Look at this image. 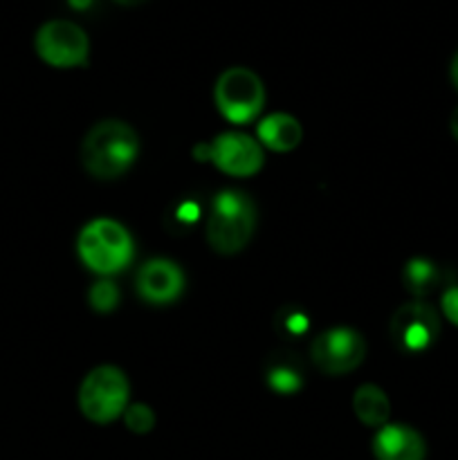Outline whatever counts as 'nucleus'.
Segmentation results:
<instances>
[{
  "label": "nucleus",
  "mask_w": 458,
  "mask_h": 460,
  "mask_svg": "<svg viewBox=\"0 0 458 460\" xmlns=\"http://www.w3.org/2000/svg\"><path fill=\"white\" fill-rule=\"evenodd\" d=\"M139 157V135L121 119H103L81 142V164L92 178H121Z\"/></svg>",
  "instance_id": "f257e3e1"
},
{
  "label": "nucleus",
  "mask_w": 458,
  "mask_h": 460,
  "mask_svg": "<svg viewBox=\"0 0 458 460\" xmlns=\"http://www.w3.org/2000/svg\"><path fill=\"white\" fill-rule=\"evenodd\" d=\"M256 205L245 191H218L207 216V243L223 256L238 254L250 245L256 232Z\"/></svg>",
  "instance_id": "f03ea898"
},
{
  "label": "nucleus",
  "mask_w": 458,
  "mask_h": 460,
  "mask_svg": "<svg viewBox=\"0 0 458 460\" xmlns=\"http://www.w3.org/2000/svg\"><path fill=\"white\" fill-rule=\"evenodd\" d=\"M76 252L85 268L101 277H110L128 268L135 245L124 225L112 218H94L81 229Z\"/></svg>",
  "instance_id": "7ed1b4c3"
},
{
  "label": "nucleus",
  "mask_w": 458,
  "mask_h": 460,
  "mask_svg": "<svg viewBox=\"0 0 458 460\" xmlns=\"http://www.w3.org/2000/svg\"><path fill=\"white\" fill-rule=\"evenodd\" d=\"M130 385L121 368L103 364L92 368L79 386V411L94 425H110L128 409Z\"/></svg>",
  "instance_id": "20e7f679"
},
{
  "label": "nucleus",
  "mask_w": 458,
  "mask_h": 460,
  "mask_svg": "<svg viewBox=\"0 0 458 460\" xmlns=\"http://www.w3.org/2000/svg\"><path fill=\"white\" fill-rule=\"evenodd\" d=\"M214 102L229 124H250L265 106V85L250 67H229L216 81Z\"/></svg>",
  "instance_id": "39448f33"
},
{
  "label": "nucleus",
  "mask_w": 458,
  "mask_h": 460,
  "mask_svg": "<svg viewBox=\"0 0 458 460\" xmlns=\"http://www.w3.org/2000/svg\"><path fill=\"white\" fill-rule=\"evenodd\" d=\"M36 54L52 67H81L88 63L90 57V39L76 22L48 21L40 25L34 39Z\"/></svg>",
  "instance_id": "423d86ee"
},
{
  "label": "nucleus",
  "mask_w": 458,
  "mask_h": 460,
  "mask_svg": "<svg viewBox=\"0 0 458 460\" xmlns=\"http://www.w3.org/2000/svg\"><path fill=\"white\" fill-rule=\"evenodd\" d=\"M314 367L326 376H346L366 358V340L348 326H335L319 332L310 346Z\"/></svg>",
  "instance_id": "0eeeda50"
},
{
  "label": "nucleus",
  "mask_w": 458,
  "mask_h": 460,
  "mask_svg": "<svg viewBox=\"0 0 458 460\" xmlns=\"http://www.w3.org/2000/svg\"><path fill=\"white\" fill-rule=\"evenodd\" d=\"M440 335V317L425 301H411L391 317V340L404 353H422L431 349Z\"/></svg>",
  "instance_id": "6e6552de"
},
{
  "label": "nucleus",
  "mask_w": 458,
  "mask_h": 460,
  "mask_svg": "<svg viewBox=\"0 0 458 460\" xmlns=\"http://www.w3.org/2000/svg\"><path fill=\"white\" fill-rule=\"evenodd\" d=\"M209 160L216 169L232 178H251L265 164L263 146L259 144V139L238 133V130L218 135L209 144Z\"/></svg>",
  "instance_id": "1a4fd4ad"
},
{
  "label": "nucleus",
  "mask_w": 458,
  "mask_h": 460,
  "mask_svg": "<svg viewBox=\"0 0 458 460\" xmlns=\"http://www.w3.org/2000/svg\"><path fill=\"white\" fill-rule=\"evenodd\" d=\"M184 274L178 263L169 259H151L137 274V295L146 304L169 305L184 292Z\"/></svg>",
  "instance_id": "9d476101"
},
{
  "label": "nucleus",
  "mask_w": 458,
  "mask_h": 460,
  "mask_svg": "<svg viewBox=\"0 0 458 460\" xmlns=\"http://www.w3.org/2000/svg\"><path fill=\"white\" fill-rule=\"evenodd\" d=\"M373 456L377 460H425L427 443L413 427L386 422L373 436Z\"/></svg>",
  "instance_id": "9b49d317"
},
{
  "label": "nucleus",
  "mask_w": 458,
  "mask_h": 460,
  "mask_svg": "<svg viewBox=\"0 0 458 460\" xmlns=\"http://www.w3.org/2000/svg\"><path fill=\"white\" fill-rule=\"evenodd\" d=\"M256 135H259L260 146L274 153H290L304 139V128L296 117L287 115V112H272L260 119Z\"/></svg>",
  "instance_id": "f8f14e48"
},
{
  "label": "nucleus",
  "mask_w": 458,
  "mask_h": 460,
  "mask_svg": "<svg viewBox=\"0 0 458 460\" xmlns=\"http://www.w3.org/2000/svg\"><path fill=\"white\" fill-rule=\"evenodd\" d=\"M353 411L362 425L380 429V427H384L389 422L391 400L380 386L362 385L353 395Z\"/></svg>",
  "instance_id": "ddd939ff"
},
{
  "label": "nucleus",
  "mask_w": 458,
  "mask_h": 460,
  "mask_svg": "<svg viewBox=\"0 0 458 460\" xmlns=\"http://www.w3.org/2000/svg\"><path fill=\"white\" fill-rule=\"evenodd\" d=\"M404 288L411 292L413 296L422 299V296H429L431 292L438 290L440 281H443V274H440L438 265L429 259H411L404 265L402 272Z\"/></svg>",
  "instance_id": "4468645a"
},
{
  "label": "nucleus",
  "mask_w": 458,
  "mask_h": 460,
  "mask_svg": "<svg viewBox=\"0 0 458 460\" xmlns=\"http://www.w3.org/2000/svg\"><path fill=\"white\" fill-rule=\"evenodd\" d=\"M265 380L272 391L278 395H292L304 386V373H301L299 364L292 358H281L272 362L265 371Z\"/></svg>",
  "instance_id": "2eb2a0df"
},
{
  "label": "nucleus",
  "mask_w": 458,
  "mask_h": 460,
  "mask_svg": "<svg viewBox=\"0 0 458 460\" xmlns=\"http://www.w3.org/2000/svg\"><path fill=\"white\" fill-rule=\"evenodd\" d=\"M308 326H310L308 314H305L301 308H296V305H287V308H283L281 313H278L277 328L281 335L301 337L308 332Z\"/></svg>",
  "instance_id": "dca6fc26"
},
{
  "label": "nucleus",
  "mask_w": 458,
  "mask_h": 460,
  "mask_svg": "<svg viewBox=\"0 0 458 460\" xmlns=\"http://www.w3.org/2000/svg\"><path fill=\"white\" fill-rule=\"evenodd\" d=\"M90 305H92L97 313H110L112 308H117L119 304V290L112 281H99L90 288L88 292Z\"/></svg>",
  "instance_id": "f3484780"
},
{
  "label": "nucleus",
  "mask_w": 458,
  "mask_h": 460,
  "mask_svg": "<svg viewBox=\"0 0 458 460\" xmlns=\"http://www.w3.org/2000/svg\"><path fill=\"white\" fill-rule=\"evenodd\" d=\"M121 418L133 434H148L155 427V413L148 404H128Z\"/></svg>",
  "instance_id": "a211bd4d"
},
{
  "label": "nucleus",
  "mask_w": 458,
  "mask_h": 460,
  "mask_svg": "<svg viewBox=\"0 0 458 460\" xmlns=\"http://www.w3.org/2000/svg\"><path fill=\"white\" fill-rule=\"evenodd\" d=\"M440 308H443L445 319H447L449 323H454V326L458 328V286L447 288V290L443 292V299H440Z\"/></svg>",
  "instance_id": "6ab92c4d"
},
{
  "label": "nucleus",
  "mask_w": 458,
  "mask_h": 460,
  "mask_svg": "<svg viewBox=\"0 0 458 460\" xmlns=\"http://www.w3.org/2000/svg\"><path fill=\"white\" fill-rule=\"evenodd\" d=\"M449 76H452V84H454V88L458 90V52L454 54V58H452V66H449Z\"/></svg>",
  "instance_id": "aec40b11"
},
{
  "label": "nucleus",
  "mask_w": 458,
  "mask_h": 460,
  "mask_svg": "<svg viewBox=\"0 0 458 460\" xmlns=\"http://www.w3.org/2000/svg\"><path fill=\"white\" fill-rule=\"evenodd\" d=\"M449 128H452V135L456 137V142H458V106H456V111L452 112V117H449Z\"/></svg>",
  "instance_id": "412c9836"
},
{
  "label": "nucleus",
  "mask_w": 458,
  "mask_h": 460,
  "mask_svg": "<svg viewBox=\"0 0 458 460\" xmlns=\"http://www.w3.org/2000/svg\"><path fill=\"white\" fill-rule=\"evenodd\" d=\"M115 3L121 4V7H137V4L148 3V0H115Z\"/></svg>",
  "instance_id": "4be33fe9"
},
{
  "label": "nucleus",
  "mask_w": 458,
  "mask_h": 460,
  "mask_svg": "<svg viewBox=\"0 0 458 460\" xmlns=\"http://www.w3.org/2000/svg\"><path fill=\"white\" fill-rule=\"evenodd\" d=\"M75 9H88L92 4V0H67Z\"/></svg>",
  "instance_id": "5701e85b"
}]
</instances>
